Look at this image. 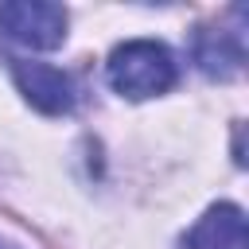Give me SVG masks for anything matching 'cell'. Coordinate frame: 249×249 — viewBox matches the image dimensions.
Instances as JSON below:
<instances>
[{"label": "cell", "instance_id": "5", "mask_svg": "<svg viewBox=\"0 0 249 249\" xmlns=\"http://www.w3.org/2000/svg\"><path fill=\"white\" fill-rule=\"evenodd\" d=\"M179 249H249L245 210L237 202H214L179 237Z\"/></svg>", "mask_w": 249, "mask_h": 249}, {"label": "cell", "instance_id": "4", "mask_svg": "<svg viewBox=\"0 0 249 249\" xmlns=\"http://www.w3.org/2000/svg\"><path fill=\"white\" fill-rule=\"evenodd\" d=\"M241 16L233 19V27L226 23H202L191 39V54H195V66L214 78V82H226L233 74H241L245 66V27H241Z\"/></svg>", "mask_w": 249, "mask_h": 249}, {"label": "cell", "instance_id": "2", "mask_svg": "<svg viewBox=\"0 0 249 249\" xmlns=\"http://www.w3.org/2000/svg\"><path fill=\"white\" fill-rule=\"evenodd\" d=\"M66 8L47 0H8L0 4V31L27 51H54L66 43Z\"/></svg>", "mask_w": 249, "mask_h": 249}, {"label": "cell", "instance_id": "3", "mask_svg": "<svg viewBox=\"0 0 249 249\" xmlns=\"http://www.w3.org/2000/svg\"><path fill=\"white\" fill-rule=\"evenodd\" d=\"M12 62V82L23 93V101L47 117H66L78 101L74 78L51 62H31V58H8Z\"/></svg>", "mask_w": 249, "mask_h": 249}, {"label": "cell", "instance_id": "6", "mask_svg": "<svg viewBox=\"0 0 249 249\" xmlns=\"http://www.w3.org/2000/svg\"><path fill=\"white\" fill-rule=\"evenodd\" d=\"M0 249H19V245H12V241H0Z\"/></svg>", "mask_w": 249, "mask_h": 249}, {"label": "cell", "instance_id": "1", "mask_svg": "<svg viewBox=\"0 0 249 249\" xmlns=\"http://www.w3.org/2000/svg\"><path fill=\"white\" fill-rule=\"evenodd\" d=\"M105 78L121 97L148 101V97L167 93L179 82V62L156 39H128V43L113 47V54L105 62Z\"/></svg>", "mask_w": 249, "mask_h": 249}]
</instances>
